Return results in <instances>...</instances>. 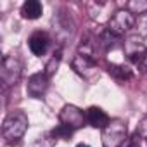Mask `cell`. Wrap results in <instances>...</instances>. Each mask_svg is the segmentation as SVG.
I'll use <instances>...</instances> for the list:
<instances>
[{
    "label": "cell",
    "instance_id": "6da1fadb",
    "mask_svg": "<svg viewBox=\"0 0 147 147\" xmlns=\"http://www.w3.org/2000/svg\"><path fill=\"white\" fill-rule=\"evenodd\" d=\"M28 125H30L28 116L21 109L11 111L2 123V137H4L5 144L7 145H18L21 142V138L24 137Z\"/></svg>",
    "mask_w": 147,
    "mask_h": 147
},
{
    "label": "cell",
    "instance_id": "7a4b0ae2",
    "mask_svg": "<svg viewBox=\"0 0 147 147\" xmlns=\"http://www.w3.org/2000/svg\"><path fill=\"white\" fill-rule=\"evenodd\" d=\"M126 121L114 118L111 119L102 130H100V140L102 147H121L126 140Z\"/></svg>",
    "mask_w": 147,
    "mask_h": 147
},
{
    "label": "cell",
    "instance_id": "3957f363",
    "mask_svg": "<svg viewBox=\"0 0 147 147\" xmlns=\"http://www.w3.org/2000/svg\"><path fill=\"white\" fill-rule=\"evenodd\" d=\"M23 73V62L18 54H9L2 59V66H0V80H2L4 87H12L19 82Z\"/></svg>",
    "mask_w": 147,
    "mask_h": 147
},
{
    "label": "cell",
    "instance_id": "277c9868",
    "mask_svg": "<svg viewBox=\"0 0 147 147\" xmlns=\"http://www.w3.org/2000/svg\"><path fill=\"white\" fill-rule=\"evenodd\" d=\"M135 23H137V18L128 9H121V11H116L114 12V16L107 23V30L113 31L118 36H123L125 33H128L135 26Z\"/></svg>",
    "mask_w": 147,
    "mask_h": 147
},
{
    "label": "cell",
    "instance_id": "5b68a950",
    "mask_svg": "<svg viewBox=\"0 0 147 147\" xmlns=\"http://www.w3.org/2000/svg\"><path fill=\"white\" fill-rule=\"evenodd\" d=\"M59 121L61 125H66L73 130H78L87 123V113H83L80 107L73 106V104H66L59 113Z\"/></svg>",
    "mask_w": 147,
    "mask_h": 147
},
{
    "label": "cell",
    "instance_id": "8992f818",
    "mask_svg": "<svg viewBox=\"0 0 147 147\" xmlns=\"http://www.w3.org/2000/svg\"><path fill=\"white\" fill-rule=\"evenodd\" d=\"M71 66H73V69H75L80 76H83L85 80H92L95 75H99L95 59L87 57V55H83V54H76L75 59H73V62H71Z\"/></svg>",
    "mask_w": 147,
    "mask_h": 147
},
{
    "label": "cell",
    "instance_id": "52a82bcc",
    "mask_svg": "<svg viewBox=\"0 0 147 147\" xmlns=\"http://www.w3.org/2000/svg\"><path fill=\"white\" fill-rule=\"evenodd\" d=\"M49 88V76L45 73H35L28 78V83H26V92L30 97L33 99H42L45 95Z\"/></svg>",
    "mask_w": 147,
    "mask_h": 147
},
{
    "label": "cell",
    "instance_id": "ba28073f",
    "mask_svg": "<svg viewBox=\"0 0 147 147\" xmlns=\"http://www.w3.org/2000/svg\"><path fill=\"white\" fill-rule=\"evenodd\" d=\"M113 7L114 4L111 2H90L88 4V14L92 19L102 23V21H111V18L114 16L113 14Z\"/></svg>",
    "mask_w": 147,
    "mask_h": 147
},
{
    "label": "cell",
    "instance_id": "9c48e42d",
    "mask_svg": "<svg viewBox=\"0 0 147 147\" xmlns=\"http://www.w3.org/2000/svg\"><path fill=\"white\" fill-rule=\"evenodd\" d=\"M28 45H30V50L36 55V57H42L47 54L49 47H50V38L45 31H35L30 40H28Z\"/></svg>",
    "mask_w": 147,
    "mask_h": 147
},
{
    "label": "cell",
    "instance_id": "30bf717a",
    "mask_svg": "<svg viewBox=\"0 0 147 147\" xmlns=\"http://www.w3.org/2000/svg\"><path fill=\"white\" fill-rule=\"evenodd\" d=\"M111 119H109V116L106 114V111H102L100 107H88V111H87V123L90 125V126H94V128H104L107 123H109Z\"/></svg>",
    "mask_w": 147,
    "mask_h": 147
},
{
    "label": "cell",
    "instance_id": "8fae6325",
    "mask_svg": "<svg viewBox=\"0 0 147 147\" xmlns=\"http://www.w3.org/2000/svg\"><path fill=\"white\" fill-rule=\"evenodd\" d=\"M43 12V5L38 0H26L21 5V16L24 19H38Z\"/></svg>",
    "mask_w": 147,
    "mask_h": 147
},
{
    "label": "cell",
    "instance_id": "7c38bea8",
    "mask_svg": "<svg viewBox=\"0 0 147 147\" xmlns=\"http://www.w3.org/2000/svg\"><path fill=\"white\" fill-rule=\"evenodd\" d=\"M119 38H121V36L114 35L113 31H109V30L106 28V30L100 31V35H99V38H97V43H99V47H100L102 50L107 52V50H111V49H114V47L118 45Z\"/></svg>",
    "mask_w": 147,
    "mask_h": 147
},
{
    "label": "cell",
    "instance_id": "4fadbf2b",
    "mask_svg": "<svg viewBox=\"0 0 147 147\" xmlns=\"http://www.w3.org/2000/svg\"><path fill=\"white\" fill-rule=\"evenodd\" d=\"M107 71H109V75H113L118 82H126L130 80L133 75H131V69L123 66V64H109L107 66Z\"/></svg>",
    "mask_w": 147,
    "mask_h": 147
},
{
    "label": "cell",
    "instance_id": "5bb4252c",
    "mask_svg": "<svg viewBox=\"0 0 147 147\" xmlns=\"http://www.w3.org/2000/svg\"><path fill=\"white\" fill-rule=\"evenodd\" d=\"M126 9L133 14V16H142L147 14V0H130L126 4Z\"/></svg>",
    "mask_w": 147,
    "mask_h": 147
},
{
    "label": "cell",
    "instance_id": "9a60e30c",
    "mask_svg": "<svg viewBox=\"0 0 147 147\" xmlns=\"http://www.w3.org/2000/svg\"><path fill=\"white\" fill-rule=\"evenodd\" d=\"M59 62H61V49H57V50H54V54H52V57H50V61L47 62V66H45V75L50 78L54 73L57 71V67H59Z\"/></svg>",
    "mask_w": 147,
    "mask_h": 147
},
{
    "label": "cell",
    "instance_id": "2e32d148",
    "mask_svg": "<svg viewBox=\"0 0 147 147\" xmlns=\"http://www.w3.org/2000/svg\"><path fill=\"white\" fill-rule=\"evenodd\" d=\"M73 128H69V126H66V125H59L57 128H54L52 131H50V135L54 137V138H69L71 135H73Z\"/></svg>",
    "mask_w": 147,
    "mask_h": 147
},
{
    "label": "cell",
    "instance_id": "e0dca14e",
    "mask_svg": "<svg viewBox=\"0 0 147 147\" xmlns=\"http://www.w3.org/2000/svg\"><path fill=\"white\" fill-rule=\"evenodd\" d=\"M128 147H147V137H145L144 133L137 131V133L130 138Z\"/></svg>",
    "mask_w": 147,
    "mask_h": 147
},
{
    "label": "cell",
    "instance_id": "ac0fdd59",
    "mask_svg": "<svg viewBox=\"0 0 147 147\" xmlns=\"http://www.w3.org/2000/svg\"><path fill=\"white\" fill-rule=\"evenodd\" d=\"M76 147H90V145H88V144H78Z\"/></svg>",
    "mask_w": 147,
    "mask_h": 147
},
{
    "label": "cell",
    "instance_id": "d6986e66",
    "mask_svg": "<svg viewBox=\"0 0 147 147\" xmlns=\"http://www.w3.org/2000/svg\"><path fill=\"white\" fill-rule=\"evenodd\" d=\"M7 147H16V145H7Z\"/></svg>",
    "mask_w": 147,
    "mask_h": 147
}]
</instances>
